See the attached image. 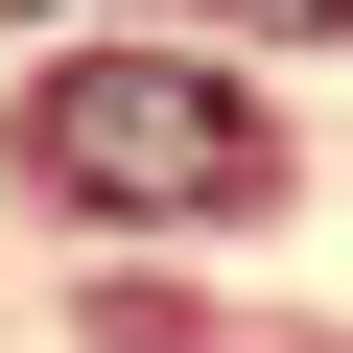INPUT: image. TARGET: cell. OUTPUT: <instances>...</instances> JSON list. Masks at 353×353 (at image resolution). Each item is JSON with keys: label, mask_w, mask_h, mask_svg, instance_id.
Instances as JSON below:
<instances>
[{"label": "cell", "mask_w": 353, "mask_h": 353, "mask_svg": "<svg viewBox=\"0 0 353 353\" xmlns=\"http://www.w3.org/2000/svg\"><path fill=\"white\" fill-rule=\"evenodd\" d=\"M24 165H48L71 212H189V236L283 189L259 94H236V71H189V48H71V71L24 94Z\"/></svg>", "instance_id": "1"}, {"label": "cell", "mask_w": 353, "mask_h": 353, "mask_svg": "<svg viewBox=\"0 0 353 353\" xmlns=\"http://www.w3.org/2000/svg\"><path fill=\"white\" fill-rule=\"evenodd\" d=\"M236 24H353V0H236Z\"/></svg>", "instance_id": "2"}, {"label": "cell", "mask_w": 353, "mask_h": 353, "mask_svg": "<svg viewBox=\"0 0 353 353\" xmlns=\"http://www.w3.org/2000/svg\"><path fill=\"white\" fill-rule=\"evenodd\" d=\"M0 24H48V0H0Z\"/></svg>", "instance_id": "3"}]
</instances>
